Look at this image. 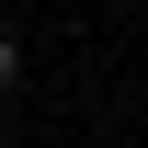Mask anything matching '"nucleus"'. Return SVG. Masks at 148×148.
Wrapping results in <instances>:
<instances>
[{"mask_svg":"<svg viewBox=\"0 0 148 148\" xmlns=\"http://www.w3.org/2000/svg\"><path fill=\"white\" fill-rule=\"evenodd\" d=\"M12 80H23V46H12V23H0V91H12Z\"/></svg>","mask_w":148,"mask_h":148,"instance_id":"obj_1","label":"nucleus"}]
</instances>
